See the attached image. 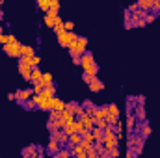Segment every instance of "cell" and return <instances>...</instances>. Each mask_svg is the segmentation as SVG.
<instances>
[{
  "label": "cell",
  "mask_w": 160,
  "mask_h": 158,
  "mask_svg": "<svg viewBox=\"0 0 160 158\" xmlns=\"http://www.w3.org/2000/svg\"><path fill=\"white\" fill-rule=\"evenodd\" d=\"M86 45H88V39H86V37H78V39L69 47V52H71L73 60H75V58H80L82 54H86Z\"/></svg>",
  "instance_id": "1"
},
{
  "label": "cell",
  "mask_w": 160,
  "mask_h": 158,
  "mask_svg": "<svg viewBox=\"0 0 160 158\" xmlns=\"http://www.w3.org/2000/svg\"><path fill=\"white\" fill-rule=\"evenodd\" d=\"M77 39H78V36H77L75 32H63V34L58 36V43H60L62 47H65V48H69Z\"/></svg>",
  "instance_id": "2"
},
{
  "label": "cell",
  "mask_w": 160,
  "mask_h": 158,
  "mask_svg": "<svg viewBox=\"0 0 160 158\" xmlns=\"http://www.w3.org/2000/svg\"><path fill=\"white\" fill-rule=\"evenodd\" d=\"M4 52L8 54V56H11V58H21V43H8V45H4Z\"/></svg>",
  "instance_id": "3"
},
{
  "label": "cell",
  "mask_w": 160,
  "mask_h": 158,
  "mask_svg": "<svg viewBox=\"0 0 160 158\" xmlns=\"http://www.w3.org/2000/svg\"><path fill=\"white\" fill-rule=\"evenodd\" d=\"M19 62H21V63H24V65H28V67H32V69H36V67L39 65L41 58H39V56H26V58H21Z\"/></svg>",
  "instance_id": "4"
},
{
  "label": "cell",
  "mask_w": 160,
  "mask_h": 158,
  "mask_svg": "<svg viewBox=\"0 0 160 158\" xmlns=\"http://www.w3.org/2000/svg\"><path fill=\"white\" fill-rule=\"evenodd\" d=\"M48 106H50V110H54V112H63V110H65V102L60 101V99H56V97H52V99L48 101Z\"/></svg>",
  "instance_id": "5"
},
{
  "label": "cell",
  "mask_w": 160,
  "mask_h": 158,
  "mask_svg": "<svg viewBox=\"0 0 160 158\" xmlns=\"http://www.w3.org/2000/svg\"><path fill=\"white\" fill-rule=\"evenodd\" d=\"M58 19H60V15H54V13H48V11H47V13H45V17H43V22L52 30V28L56 26V21H58Z\"/></svg>",
  "instance_id": "6"
},
{
  "label": "cell",
  "mask_w": 160,
  "mask_h": 158,
  "mask_svg": "<svg viewBox=\"0 0 160 158\" xmlns=\"http://www.w3.org/2000/svg\"><path fill=\"white\" fill-rule=\"evenodd\" d=\"M80 123H82L84 130H93V126H95V123H93V117H91L89 114H84V116L80 117Z\"/></svg>",
  "instance_id": "7"
},
{
  "label": "cell",
  "mask_w": 160,
  "mask_h": 158,
  "mask_svg": "<svg viewBox=\"0 0 160 158\" xmlns=\"http://www.w3.org/2000/svg\"><path fill=\"white\" fill-rule=\"evenodd\" d=\"M91 134H93V141H97V143H102V140H104V130H102V128H99V126H93Z\"/></svg>",
  "instance_id": "8"
},
{
  "label": "cell",
  "mask_w": 160,
  "mask_h": 158,
  "mask_svg": "<svg viewBox=\"0 0 160 158\" xmlns=\"http://www.w3.org/2000/svg\"><path fill=\"white\" fill-rule=\"evenodd\" d=\"M54 93H56V87H54V84H50V86L43 87V91H41V95H43L45 99H48V101L54 97Z\"/></svg>",
  "instance_id": "9"
},
{
  "label": "cell",
  "mask_w": 160,
  "mask_h": 158,
  "mask_svg": "<svg viewBox=\"0 0 160 158\" xmlns=\"http://www.w3.org/2000/svg\"><path fill=\"white\" fill-rule=\"evenodd\" d=\"M19 73L24 77L26 80H30V75H32V67H28V65H24V63H21L19 62Z\"/></svg>",
  "instance_id": "10"
},
{
  "label": "cell",
  "mask_w": 160,
  "mask_h": 158,
  "mask_svg": "<svg viewBox=\"0 0 160 158\" xmlns=\"http://www.w3.org/2000/svg\"><path fill=\"white\" fill-rule=\"evenodd\" d=\"M88 86H89V89H91V91H95V93H97V91H101V89L104 87V84H102L99 78H93L89 84H88Z\"/></svg>",
  "instance_id": "11"
},
{
  "label": "cell",
  "mask_w": 160,
  "mask_h": 158,
  "mask_svg": "<svg viewBox=\"0 0 160 158\" xmlns=\"http://www.w3.org/2000/svg\"><path fill=\"white\" fill-rule=\"evenodd\" d=\"M32 93H34L32 89H22V91H17V95H15V97L19 99V102H24V101H26Z\"/></svg>",
  "instance_id": "12"
},
{
  "label": "cell",
  "mask_w": 160,
  "mask_h": 158,
  "mask_svg": "<svg viewBox=\"0 0 160 158\" xmlns=\"http://www.w3.org/2000/svg\"><path fill=\"white\" fill-rule=\"evenodd\" d=\"M52 140L60 143V141H67V140H69V136H67L65 132H60V130H56V132H52Z\"/></svg>",
  "instance_id": "13"
},
{
  "label": "cell",
  "mask_w": 160,
  "mask_h": 158,
  "mask_svg": "<svg viewBox=\"0 0 160 158\" xmlns=\"http://www.w3.org/2000/svg\"><path fill=\"white\" fill-rule=\"evenodd\" d=\"M26 56H36L34 48L28 47V45H21V58H26Z\"/></svg>",
  "instance_id": "14"
},
{
  "label": "cell",
  "mask_w": 160,
  "mask_h": 158,
  "mask_svg": "<svg viewBox=\"0 0 160 158\" xmlns=\"http://www.w3.org/2000/svg\"><path fill=\"white\" fill-rule=\"evenodd\" d=\"M47 151H48V153H52V155H54V153L58 155V153H60V143H58V141H54V140H50V141H48V145H47Z\"/></svg>",
  "instance_id": "15"
},
{
  "label": "cell",
  "mask_w": 160,
  "mask_h": 158,
  "mask_svg": "<svg viewBox=\"0 0 160 158\" xmlns=\"http://www.w3.org/2000/svg\"><path fill=\"white\" fill-rule=\"evenodd\" d=\"M41 78H43V73H41L39 69H38V67H36V69H32V75H30V80H32L34 84H38V82H39Z\"/></svg>",
  "instance_id": "16"
},
{
  "label": "cell",
  "mask_w": 160,
  "mask_h": 158,
  "mask_svg": "<svg viewBox=\"0 0 160 158\" xmlns=\"http://www.w3.org/2000/svg\"><path fill=\"white\" fill-rule=\"evenodd\" d=\"M39 84L43 86V87L50 86V84H52V75H50V73H43V78L39 80Z\"/></svg>",
  "instance_id": "17"
},
{
  "label": "cell",
  "mask_w": 160,
  "mask_h": 158,
  "mask_svg": "<svg viewBox=\"0 0 160 158\" xmlns=\"http://www.w3.org/2000/svg\"><path fill=\"white\" fill-rule=\"evenodd\" d=\"M52 30L56 32V36H60V34H63V32H65V26H63V21H62V19H58V21H56V26H54Z\"/></svg>",
  "instance_id": "18"
},
{
  "label": "cell",
  "mask_w": 160,
  "mask_h": 158,
  "mask_svg": "<svg viewBox=\"0 0 160 158\" xmlns=\"http://www.w3.org/2000/svg\"><path fill=\"white\" fill-rule=\"evenodd\" d=\"M58 9H60V2H58V0H50L48 13H54V15H58Z\"/></svg>",
  "instance_id": "19"
},
{
  "label": "cell",
  "mask_w": 160,
  "mask_h": 158,
  "mask_svg": "<svg viewBox=\"0 0 160 158\" xmlns=\"http://www.w3.org/2000/svg\"><path fill=\"white\" fill-rule=\"evenodd\" d=\"M69 141L73 143V147H75V145H80V143H82V136H80V134H71V136H69Z\"/></svg>",
  "instance_id": "20"
},
{
  "label": "cell",
  "mask_w": 160,
  "mask_h": 158,
  "mask_svg": "<svg viewBox=\"0 0 160 158\" xmlns=\"http://www.w3.org/2000/svg\"><path fill=\"white\" fill-rule=\"evenodd\" d=\"M38 7L43 9V11H48V7H50V0H39V2H38Z\"/></svg>",
  "instance_id": "21"
},
{
  "label": "cell",
  "mask_w": 160,
  "mask_h": 158,
  "mask_svg": "<svg viewBox=\"0 0 160 158\" xmlns=\"http://www.w3.org/2000/svg\"><path fill=\"white\" fill-rule=\"evenodd\" d=\"M138 7L149 9V7H153V2H151V0H140V2H138Z\"/></svg>",
  "instance_id": "22"
},
{
  "label": "cell",
  "mask_w": 160,
  "mask_h": 158,
  "mask_svg": "<svg viewBox=\"0 0 160 158\" xmlns=\"http://www.w3.org/2000/svg\"><path fill=\"white\" fill-rule=\"evenodd\" d=\"M63 26H65V32H73L75 22H73V21H67V22H63Z\"/></svg>",
  "instance_id": "23"
},
{
  "label": "cell",
  "mask_w": 160,
  "mask_h": 158,
  "mask_svg": "<svg viewBox=\"0 0 160 158\" xmlns=\"http://www.w3.org/2000/svg\"><path fill=\"white\" fill-rule=\"evenodd\" d=\"M151 134V128H149V125H143V128H142V138H147Z\"/></svg>",
  "instance_id": "24"
},
{
  "label": "cell",
  "mask_w": 160,
  "mask_h": 158,
  "mask_svg": "<svg viewBox=\"0 0 160 158\" xmlns=\"http://www.w3.org/2000/svg\"><path fill=\"white\" fill-rule=\"evenodd\" d=\"M136 116H138V119H140V121H143L145 114H143V108H142V106H138V110H136Z\"/></svg>",
  "instance_id": "25"
},
{
  "label": "cell",
  "mask_w": 160,
  "mask_h": 158,
  "mask_svg": "<svg viewBox=\"0 0 160 158\" xmlns=\"http://www.w3.org/2000/svg\"><path fill=\"white\" fill-rule=\"evenodd\" d=\"M71 156V153L69 151H60L58 155H56V158H69Z\"/></svg>",
  "instance_id": "26"
},
{
  "label": "cell",
  "mask_w": 160,
  "mask_h": 158,
  "mask_svg": "<svg viewBox=\"0 0 160 158\" xmlns=\"http://www.w3.org/2000/svg\"><path fill=\"white\" fill-rule=\"evenodd\" d=\"M82 78H84V82H86V84H89L91 80H93V78H97V77H91V75H88V73H84V77H82Z\"/></svg>",
  "instance_id": "27"
},
{
  "label": "cell",
  "mask_w": 160,
  "mask_h": 158,
  "mask_svg": "<svg viewBox=\"0 0 160 158\" xmlns=\"http://www.w3.org/2000/svg\"><path fill=\"white\" fill-rule=\"evenodd\" d=\"M155 17H157V13H147V17H145V22H153V21H155Z\"/></svg>",
  "instance_id": "28"
},
{
  "label": "cell",
  "mask_w": 160,
  "mask_h": 158,
  "mask_svg": "<svg viewBox=\"0 0 160 158\" xmlns=\"http://www.w3.org/2000/svg\"><path fill=\"white\" fill-rule=\"evenodd\" d=\"M88 158H99V155H97V151H95V147H93L91 151H88Z\"/></svg>",
  "instance_id": "29"
},
{
  "label": "cell",
  "mask_w": 160,
  "mask_h": 158,
  "mask_svg": "<svg viewBox=\"0 0 160 158\" xmlns=\"http://www.w3.org/2000/svg\"><path fill=\"white\" fill-rule=\"evenodd\" d=\"M0 45H8V36L0 34Z\"/></svg>",
  "instance_id": "30"
},
{
  "label": "cell",
  "mask_w": 160,
  "mask_h": 158,
  "mask_svg": "<svg viewBox=\"0 0 160 158\" xmlns=\"http://www.w3.org/2000/svg\"><path fill=\"white\" fill-rule=\"evenodd\" d=\"M153 9H155V13L160 9V2H153Z\"/></svg>",
  "instance_id": "31"
},
{
  "label": "cell",
  "mask_w": 160,
  "mask_h": 158,
  "mask_svg": "<svg viewBox=\"0 0 160 158\" xmlns=\"http://www.w3.org/2000/svg\"><path fill=\"white\" fill-rule=\"evenodd\" d=\"M134 126V117H128V128H132Z\"/></svg>",
  "instance_id": "32"
},
{
  "label": "cell",
  "mask_w": 160,
  "mask_h": 158,
  "mask_svg": "<svg viewBox=\"0 0 160 158\" xmlns=\"http://www.w3.org/2000/svg\"><path fill=\"white\" fill-rule=\"evenodd\" d=\"M2 15H4V13H2V9H0V19H2Z\"/></svg>",
  "instance_id": "33"
}]
</instances>
